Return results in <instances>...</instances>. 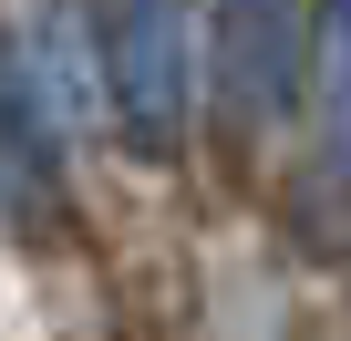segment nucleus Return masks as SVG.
Segmentation results:
<instances>
[{"label": "nucleus", "mask_w": 351, "mask_h": 341, "mask_svg": "<svg viewBox=\"0 0 351 341\" xmlns=\"http://www.w3.org/2000/svg\"><path fill=\"white\" fill-rule=\"evenodd\" d=\"M114 83L145 145H176L186 124V52H176V0H114Z\"/></svg>", "instance_id": "f257e3e1"}, {"label": "nucleus", "mask_w": 351, "mask_h": 341, "mask_svg": "<svg viewBox=\"0 0 351 341\" xmlns=\"http://www.w3.org/2000/svg\"><path fill=\"white\" fill-rule=\"evenodd\" d=\"M228 62L258 114L289 104V0H228Z\"/></svg>", "instance_id": "f03ea898"}, {"label": "nucleus", "mask_w": 351, "mask_h": 341, "mask_svg": "<svg viewBox=\"0 0 351 341\" xmlns=\"http://www.w3.org/2000/svg\"><path fill=\"white\" fill-rule=\"evenodd\" d=\"M0 207H11V187H0Z\"/></svg>", "instance_id": "7ed1b4c3"}]
</instances>
